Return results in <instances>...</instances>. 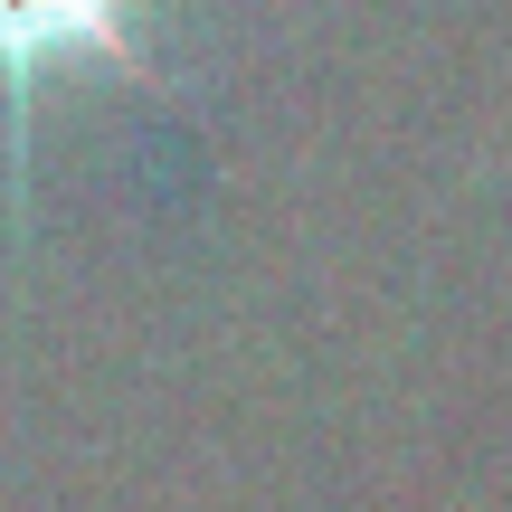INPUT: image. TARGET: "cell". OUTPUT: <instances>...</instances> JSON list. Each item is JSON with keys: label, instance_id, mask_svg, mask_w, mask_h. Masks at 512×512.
<instances>
[{"label": "cell", "instance_id": "1", "mask_svg": "<svg viewBox=\"0 0 512 512\" xmlns=\"http://www.w3.org/2000/svg\"><path fill=\"white\" fill-rule=\"evenodd\" d=\"M67 57L152 76L143 38H133V0H0V124H10V181H19V162H29L38 76L67 67Z\"/></svg>", "mask_w": 512, "mask_h": 512}]
</instances>
